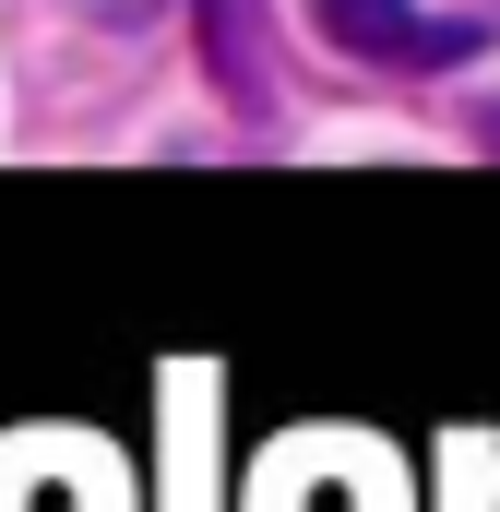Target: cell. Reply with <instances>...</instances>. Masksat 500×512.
<instances>
[{
	"label": "cell",
	"mask_w": 500,
	"mask_h": 512,
	"mask_svg": "<svg viewBox=\"0 0 500 512\" xmlns=\"http://www.w3.org/2000/svg\"><path fill=\"white\" fill-rule=\"evenodd\" d=\"M310 24H322V48H346L370 72H465L489 48V24L441 12V0H310Z\"/></svg>",
	"instance_id": "6da1fadb"
},
{
	"label": "cell",
	"mask_w": 500,
	"mask_h": 512,
	"mask_svg": "<svg viewBox=\"0 0 500 512\" xmlns=\"http://www.w3.org/2000/svg\"><path fill=\"white\" fill-rule=\"evenodd\" d=\"M72 12H84V24H108V36H143L167 0H72Z\"/></svg>",
	"instance_id": "7a4b0ae2"
}]
</instances>
